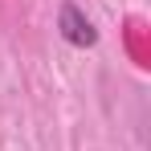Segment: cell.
I'll use <instances>...</instances> for the list:
<instances>
[{"mask_svg": "<svg viewBox=\"0 0 151 151\" xmlns=\"http://www.w3.org/2000/svg\"><path fill=\"white\" fill-rule=\"evenodd\" d=\"M57 29H61V37H65L74 49H90V45L98 41V29L90 25V21L82 17V8H78V4H70V0L57 8Z\"/></svg>", "mask_w": 151, "mask_h": 151, "instance_id": "obj_1", "label": "cell"}]
</instances>
